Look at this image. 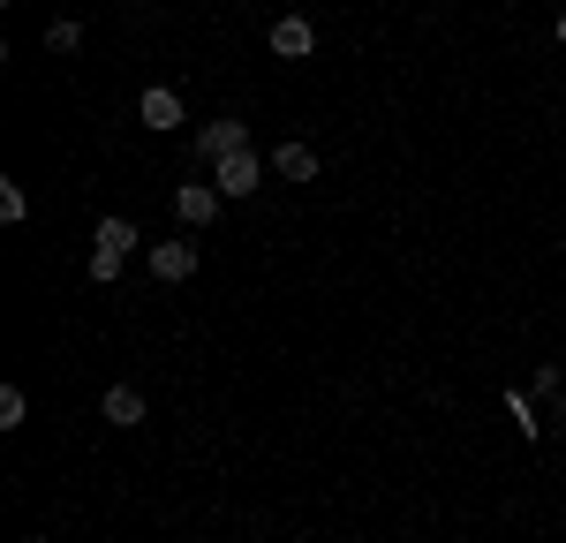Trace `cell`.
Returning <instances> with one entry per match:
<instances>
[{"label":"cell","mask_w":566,"mask_h":543,"mask_svg":"<svg viewBox=\"0 0 566 543\" xmlns=\"http://www.w3.org/2000/svg\"><path fill=\"white\" fill-rule=\"evenodd\" d=\"M122 265H129V257H114V249H98V242H91V279H98V287H114Z\"/></svg>","instance_id":"cell-11"},{"label":"cell","mask_w":566,"mask_h":543,"mask_svg":"<svg viewBox=\"0 0 566 543\" xmlns=\"http://www.w3.org/2000/svg\"><path fill=\"white\" fill-rule=\"evenodd\" d=\"M506 407H514V423H522L528 438H536V407H528V393H506Z\"/></svg>","instance_id":"cell-14"},{"label":"cell","mask_w":566,"mask_h":543,"mask_svg":"<svg viewBox=\"0 0 566 543\" xmlns=\"http://www.w3.org/2000/svg\"><path fill=\"white\" fill-rule=\"evenodd\" d=\"M144 265L159 272L167 287H181V279L197 272V249H189V242H151V249H144Z\"/></svg>","instance_id":"cell-4"},{"label":"cell","mask_w":566,"mask_h":543,"mask_svg":"<svg viewBox=\"0 0 566 543\" xmlns=\"http://www.w3.org/2000/svg\"><path fill=\"white\" fill-rule=\"evenodd\" d=\"M106 423L136 430V423H144V393H136V385H106Z\"/></svg>","instance_id":"cell-9"},{"label":"cell","mask_w":566,"mask_h":543,"mask_svg":"<svg viewBox=\"0 0 566 543\" xmlns=\"http://www.w3.org/2000/svg\"><path fill=\"white\" fill-rule=\"evenodd\" d=\"M175 212H181L189 226H212L219 212H227V196H219L212 181H181V189H175Z\"/></svg>","instance_id":"cell-3"},{"label":"cell","mask_w":566,"mask_h":543,"mask_svg":"<svg viewBox=\"0 0 566 543\" xmlns=\"http://www.w3.org/2000/svg\"><path fill=\"white\" fill-rule=\"evenodd\" d=\"M0 220H8V226L31 220V196H23V181H0Z\"/></svg>","instance_id":"cell-10"},{"label":"cell","mask_w":566,"mask_h":543,"mask_svg":"<svg viewBox=\"0 0 566 543\" xmlns=\"http://www.w3.org/2000/svg\"><path fill=\"white\" fill-rule=\"evenodd\" d=\"M136 114H144V129H159V136H175L181 121H189V106H181L175 84H151L144 98H136Z\"/></svg>","instance_id":"cell-2"},{"label":"cell","mask_w":566,"mask_h":543,"mask_svg":"<svg viewBox=\"0 0 566 543\" xmlns=\"http://www.w3.org/2000/svg\"><path fill=\"white\" fill-rule=\"evenodd\" d=\"M258 181H264V159H258V151H227V159H212V189L227 196V204H242Z\"/></svg>","instance_id":"cell-1"},{"label":"cell","mask_w":566,"mask_h":543,"mask_svg":"<svg viewBox=\"0 0 566 543\" xmlns=\"http://www.w3.org/2000/svg\"><path fill=\"white\" fill-rule=\"evenodd\" d=\"M31 415V401H23V385H0V430H15Z\"/></svg>","instance_id":"cell-12"},{"label":"cell","mask_w":566,"mask_h":543,"mask_svg":"<svg viewBox=\"0 0 566 543\" xmlns=\"http://www.w3.org/2000/svg\"><path fill=\"white\" fill-rule=\"evenodd\" d=\"M91 242H98V249H114V257H136V249H144V234H136V220H129V212H106Z\"/></svg>","instance_id":"cell-7"},{"label":"cell","mask_w":566,"mask_h":543,"mask_svg":"<svg viewBox=\"0 0 566 543\" xmlns=\"http://www.w3.org/2000/svg\"><path fill=\"white\" fill-rule=\"evenodd\" d=\"M272 174L280 181H317V151H310V143H280V151H272Z\"/></svg>","instance_id":"cell-8"},{"label":"cell","mask_w":566,"mask_h":543,"mask_svg":"<svg viewBox=\"0 0 566 543\" xmlns=\"http://www.w3.org/2000/svg\"><path fill=\"white\" fill-rule=\"evenodd\" d=\"M45 45H53V53H76V45H84V23H69V15L45 23Z\"/></svg>","instance_id":"cell-13"},{"label":"cell","mask_w":566,"mask_h":543,"mask_svg":"<svg viewBox=\"0 0 566 543\" xmlns=\"http://www.w3.org/2000/svg\"><path fill=\"white\" fill-rule=\"evenodd\" d=\"M197 151H205V159H227V151H250V129H242L234 114H227V121H205V129H197Z\"/></svg>","instance_id":"cell-6"},{"label":"cell","mask_w":566,"mask_h":543,"mask_svg":"<svg viewBox=\"0 0 566 543\" xmlns=\"http://www.w3.org/2000/svg\"><path fill=\"white\" fill-rule=\"evenodd\" d=\"M264 45H272V53H280V61H303L310 45H317V31H310L303 15H280V23H272V31H264Z\"/></svg>","instance_id":"cell-5"},{"label":"cell","mask_w":566,"mask_h":543,"mask_svg":"<svg viewBox=\"0 0 566 543\" xmlns=\"http://www.w3.org/2000/svg\"><path fill=\"white\" fill-rule=\"evenodd\" d=\"M559 45H566V8H559Z\"/></svg>","instance_id":"cell-15"}]
</instances>
